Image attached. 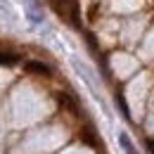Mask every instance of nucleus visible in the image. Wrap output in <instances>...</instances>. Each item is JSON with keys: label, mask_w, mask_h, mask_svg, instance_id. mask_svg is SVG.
I'll return each mask as SVG.
<instances>
[{"label": "nucleus", "mask_w": 154, "mask_h": 154, "mask_svg": "<svg viewBox=\"0 0 154 154\" xmlns=\"http://www.w3.org/2000/svg\"><path fill=\"white\" fill-rule=\"evenodd\" d=\"M24 66H26V71H29V74H40V76H50V74H52L50 64H45V62H38V59H29Z\"/></svg>", "instance_id": "1"}, {"label": "nucleus", "mask_w": 154, "mask_h": 154, "mask_svg": "<svg viewBox=\"0 0 154 154\" xmlns=\"http://www.w3.org/2000/svg\"><path fill=\"white\" fill-rule=\"evenodd\" d=\"M119 142H121V147L126 149V154H137V152H135V147H133V142H131V137H128L126 133L119 135Z\"/></svg>", "instance_id": "6"}, {"label": "nucleus", "mask_w": 154, "mask_h": 154, "mask_svg": "<svg viewBox=\"0 0 154 154\" xmlns=\"http://www.w3.org/2000/svg\"><path fill=\"white\" fill-rule=\"evenodd\" d=\"M57 100H59V104L64 107V109H71V112H78V104H76V100L71 95H66V93H59L57 95Z\"/></svg>", "instance_id": "3"}, {"label": "nucleus", "mask_w": 154, "mask_h": 154, "mask_svg": "<svg viewBox=\"0 0 154 154\" xmlns=\"http://www.w3.org/2000/svg\"><path fill=\"white\" fill-rule=\"evenodd\" d=\"M26 17L33 21V24L43 21V7H40L38 0H26Z\"/></svg>", "instance_id": "2"}, {"label": "nucleus", "mask_w": 154, "mask_h": 154, "mask_svg": "<svg viewBox=\"0 0 154 154\" xmlns=\"http://www.w3.org/2000/svg\"><path fill=\"white\" fill-rule=\"evenodd\" d=\"M116 100H119V109H121V114L126 116V119H131V112H128V107H126L123 97H121V95H116Z\"/></svg>", "instance_id": "7"}, {"label": "nucleus", "mask_w": 154, "mask_h": 154, "mask_svg": "<svg viewBox=\"0 0 154 154\" xmlns=\"http://www.w3.org/2000/svg\"><path fill=\"white\" fill-rule=\"evenodd\" d=\"M81 137H83V142H88L90 147H97V135H95V131H93L90 126H85V128L81 131Z\"/></svg>", "instance_id": "5"}, {"label": "nucleus", "mask_w": 154, "mask_h": 154, "mask_svg": "<svg viewBox=\"0 0 154 154\" xmlns=\"http://www.w3.org/2000/svg\"><path fill=\"white\" fill-rule=\"evenodd\" d=\"M19 62V55L17 52H7V50H0V64L2 66H12Z\"/></svg>", "instance_id": "4"}, {"label": "nucleus", "mask_w": 154, "mask_h": 154, "mask_svg": "<svg viewBox=\"0 0 154 154\" xmlns=\"http://www.w3.org/2000/svg\"><path fill=\"white\" fill-rule=\"evenodd\" d=\"M147 149H149V154H154V140H147Z\"/></svg>", "instance_id": "8"}]
</instances>
